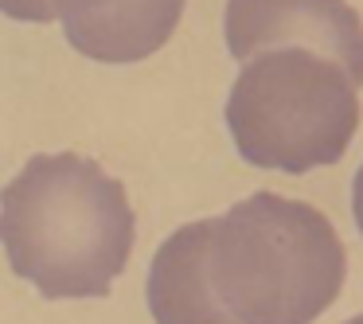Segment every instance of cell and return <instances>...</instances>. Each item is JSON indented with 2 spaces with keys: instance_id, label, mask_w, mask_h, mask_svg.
I'll return each instance as SVG.
<instances>
[{
  "instance_id": "obj_1",
  "label": "cell",
  "mask_w": 363,
  "mask_h": 324,
  "mask_svg": "<svg viewBox=\"0 0 363 324\" xmlns=\"http://www.w3.org/2000/svg\"><path fill=\"white\" fill-rule=\"evenodd\" d=\"M125 184L79 152H35L0 191V246L48 301L106 297L133 250Z\"/></svg>"
},
{
  "instance_id": "obj_2",
  "label": "cell",
  "mask_w": 363,
  "mask_h": 324,
  "mask_svg": "<svg viewBox=\"0 0 363 324\" xmlns=\"http://www.w3.org/2000/svg\"><path fill=\"white\" fill-rule=\"evenodd\" d=\"M207 266L238 324H313L344 285L347 254L324 211L254 191L211 219Z\"/></svg>"
},
{
  "instance_id": "obj_3",
  "label": "cell",
  "mask_w": 363,
  "mask_h": 324,
  "mask_svg": "<svg viewBox=\"0 0 363 324\" xmlns=\"http://www.w3.org/2000/svg\"><path fill=\"white\" fill-rule=\"evenodd\" d=\"M355 90L344 67L313 51H266L242 63L227 98L238 157L293 176L336 164L359 129Z\"/></svg>"
},
{
  "instance_id": "obj_4",
  "label": "cell",
  "mask_w": 363,
  "mask_h": 324,
  "mask_svg": "<svg viewBox=\"0 0 363 324\" xmlns=\"http://www.w3.org/2000/svg\"><path fill=\"white\" fill-rule=\"evenodd\" d=\"M227 51L238 63L266 51H313L363 82V20L347 0H227Z\"/></svg>"
},
{
  "instance_id": "obj_5",
  "label": "cell",
  "mask_w": 363,
  "mask_h": 324,
  "mask_svg": "<svg viewBox=\"0 0 363 324\" xmlns=\"http://www.w3.org/2000/svg\"><path fill=\"white\" fill-rule=\"evenodd\" d=\"M184 0H55L74 51L94 63H141L172 40Z\"/></svg>"
},
{
  "instance_id": "obj_6",
  "label": "cell",
  "mask_w": 363,
  "mask_h": 324,
  "mask_svg": "<svg viewBox=\"0 0 363 324\" xmlns=\"http://www.w3.org/2000/svg\"><path fill=\"white\" fill-rule=\"evenodd\" d=\"M211 219L184 223L160 242L149 266V313L157 324H238L211 285Z\"/></svg>"
},
{
  "instance_id": "obj_7",
  "label": "cell",
  "mask_w": 363,
  "mask_h": 324,
  "mask_svg": "<svg viewBox=\"0 0 363 324\" xmlns=\"http://www.w3.org/2000/svg\"><path fill=\"white\" fill-rule=\"evenodd\" d=\"M0 12L24 24H51L55 20V0H0Z\"/></svg>"
},
{
  "instance_id": "obj_8",
  "label": "cell",
  "mask_w": 363,
  "mask_h": 324,
  "mask_svg": "<svg viewBox=\"0 0 363 324\" xmlns=\"http://www.w3.org/2000/svg\"><path fill=\"white\" fill-rule=\"evenodd\" d=\"M352 207H355V223H359V235H363V164L355 172V188H352Z\"/></svg>"
},
{
  "instance_id": "obj_9",
  "label": "cell",
  "mask_w": 363,
  "mask_h": 324,
  "mask_svg": "<svg viewBox=\"0 0 363 324\" xmlns=\"http://www.w3.org/2000/svg\"><path fill=\"white\" fill-rule=\"evenodd\" d=\"M344 324H363V313H359V316H352V320H344Z\"/></svg>"
}]
</instances>
